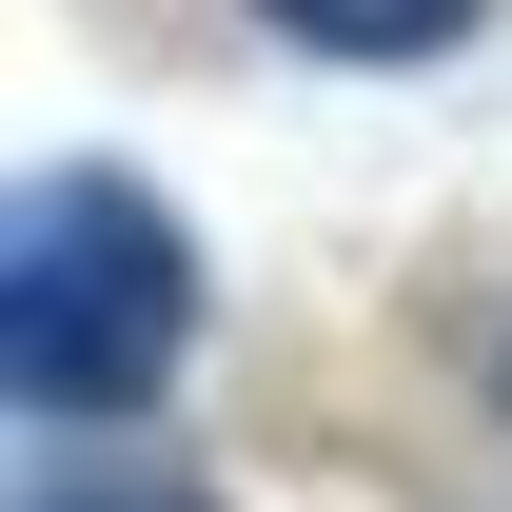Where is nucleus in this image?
Here are the masks:
<instances>
[{"instance_id":"obj_1","label":"nucleus","mask_w":512,"mask_h":512,"mask_svg":"<svg viewBox=\"0 0 512 512\" xmlns=\"http://www.w3.org/2000/svg\"><path fill=\"white\" fill-rule=\"evenodd\" d=\"M197 355V237L119 158H40L0 217V394L40 434H138L158 375Z\"/></svg>"},{"instance_id":"obj_2","label":"nucleus","mask_w":512,"mask_h":512,"mask_svg":"<svg viewBox=\"0 0 512 512\" xmlns=\"http://www.w3.org/2000/svg\"><path fill=\"white\" fill-rule=\"evenodd\" d=\"M20 512H217L158 434H40V473H20Z\"/></svg>"},{"instance_id":"obj_3","label":"nucleus","mask_w":512,"mask_h":512,"mask_svg":"<svg viewBox=\"0 0 512 512\" xmlns=\"http://www.w3.org/2000/svg\"><path fill=\"white\" fill-rule=\"evenodd\" d=\"M276 40H316V60H453L493 0H256Z\"/></svg>"},{"instance_id":"obj_4","label":"nucleus","mask_w":512,"mask_h":512,"mask_svg":"<svg viewBox=\"0 0 512 512\" xmlns=\"http://www.w3.org/2000/svg\"><path fill=\"white\" fill-rule=\"evenodd\" d=\"M493 414H512V316H493Z\"/></svg>"}]
</instances>
